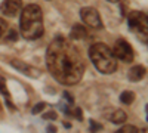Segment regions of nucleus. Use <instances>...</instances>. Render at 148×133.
<instances>
[{
  "instance_id": "423d86ee",
  "label": "nucleus",
  "mask_w": 148,
  "mask_h": 133,
  "mask_svg": "<svg viewBox=\"0 0 148 133\" xmlns=\"http://www.w3.org/2000/svg\"><path fill=\"white\" fill-rule=\"evenodd\" d=\"M80 16H82V21L89 25L90 28H102V21H101V16H99V12H98L95 8H82L80 9Z\"/></svg>"
},
{
  "instance_id": "b1692460",
  "label": "nucleus",
  "mask_w": 148,
  "mask_h": 133,
  "mask_svg": "<svg viewBox=\"0 0 148 133\" xmlns=\"http://www.w3.org/2000/svg\"><path fill=\"white\" fill-rule=\"evenodd\" d=\"M108 2H111V3H117V2H120V0H108Z\"/></svg>"
},
{
  "instance_id": "f03ea898",
  "label": "nucleus",
  "mask_w": 148,
  "mask_h": 133,
  "mask_svg": "<svg viewBox=\"0 0 148 133\" xmlns=\"http://www.w3.org/2000/svg\"><path fill=\"white\" fill-rule=\"evenodd\" d=\"M21 34L27 40H36L43 35V14L42 9L37 5H27L21 9V19H19Z\"/></svg>"
},
{
  "instance_id": "4468645a",
  "label": "nucleus",
  "mask_w": 148,
  "mask_h": 133,
  "mask_svg": "<svg viewBox=\"0 0 148 133\" xmlns=\"http://www.w3.org/2000/svg\"><path fill=\"white\" fill-rule=\"evenodd\" d=\"M116 133H138V129L135 126H123L120 130H117Z\"/></svg>"
},
{
  "instance_id": "1a4fd4ad",
  "label": "nucleus",
  "mask_w": 148,
  "mask_h": 133,
  "mask_svg": "<svg viewBox=\"0 0 148 133\" xmlns=\"http://www.w3.org/2000/svg\"><path fill=\"white\" fill-rule=\"evenodd\" d=\"M145 74H147L145 67H142V65H133L129 70V72H127V77H129L130 81H141L145 77Z\"/></svg>"
},
{
  "instance_id": "dca6fc26",
  "label": "nucleus",
  "mask_w": 148,
  "mask_h": 133,
  "mask_svg": "<svg viewBox=\"0 0 148 133\" xmlns=\"http://www.w3.org/2000/svg\"><path fill=\"white\" fill-rule=\"evenodd\" d=\"M42 117H43L45 120H56V118H58V115H56L55 111H47V113H45Z\"/></svg>"
},
{
  "instance_id": "0eeeda50",
  "label": "nucleus",
  "mask_w": 148,
  "mask_h": 133,
  "mask_svg": "<svg viewBox=\"0 0 148 133\" xmlns=\"http://www.w3.org/2000/svg\"><path fill=\"white\" fill-rule=\"evenodd\" d=\"M22 9V2L21 0H3V3L0 5V12L5 16H16Z\"/></svg>"
},
{
  "instance_id": "39448f33",
  "label": "nucleus",
  "mask_w": 148,
  "mask_h": 133,
  "mask_svg": "<svg viewBox=\"0 0 148 133\" xmlns=\"http://www.w3.org/2000/svg\"><path fill=\"white\" fill-rule=\"evenodd\" d=\"M116 59H120L123 62H132L133 61V49L132 46L125 40V39H119L114 44V50H113Z\"/></svg>"
},
{
  "instance_id": "5701e85b",
  "label": "nucleus",
  "mask_w": 148,
  "mask_h": 133,
  "mask_svg": "<svg viewBox=\"0 0 148 133\" xmlns=\"http://www.w3.org/2000/svg\"><path fill=\"white\" fill-rule=\"evenodd\" d=\"M64 126H65V127H67V129H70V127H71V124H70V123H67V121H65V123H64Z\"/></svg>"
},
{
  "instance_id": "412c9836",
  "label": "nucleus",
  "mask_w": 148,
  "mask_h": 133,
  "mask_svg": "<svg viewBox=\"0 0 148 133\" xmlns=\"http://www.w3.org/2000/svg\"><path fill=\"white\" fill-rule=\"evenodd\" d=\"M74 115L77 117V120H83V111H82V108H77V110L74 111Z\"/></svg>"
},
{
  "instance_id": "9d476101",
  "label": "nucleus",
  "mask_w": 148,
  "mask_h": 133,
  "mask_svg": "<svg viewBox=\"0 0 148 133\" xmlns=\"http://www.w3.org/2000/svg\"><path fill=\"white\" fill-rule=\"evenodd\" d=\"M86 35H88L86 28L82 25V24H76V25L73 27L71 33H70V39L71 40H84Z\"/></svg>"
},
{
  "instance_id": "6ab92c4d",
  "label": "nucleus",
  "mask_w": 148,
  "mask_h": 133,
  "mask_svg": "<svg viewBox=\"0 0 148 133\" xmlns=\"http://www.w3.org/2000/svg\"><path fill=\"white\" fill-rule=\"evenodd\" d=\"M102 126L101 124H98L96 121H93V120H90V130L92 132H98V130H101Z\"/></svg>"
},
{
  "instance_id": "f3484780",
  "label": "nucleus",
  "mask_w": 148,
  "mask_h": 133,
  "mask_svg": "<svg viewBox=\"0 0 148 133\" xmlns=\"http://www.w3.org/2000/svg\"><path fill=\"white\" fill-rule=\"evenodd\" d=\"M8 30V22L5 19L0 18V39H2V35L5 34V31Z\"/></svg>"
},
{
  "instance_id": "20e7f679",
  "label": "nucleus",
  "mask_w": 148,
  "mask_h": 133,
  "mask_svg": "<svg viewBox=\"0 0 148 133\" xmlns=\"http://www.w3.org/2000/svg\"><path fill=\"white\" fill-rule=\"evenodd\" d=\"M127 24H129V28L142 39L147 43V34H148V19L147 15L144 12L139 10H133L127 15Z\"/></svg>"
},
{
  "instance_id": "393cba45",
  "label": "nucleus",
  "mask_w": 148,
  "mask_h": 133,
  "mask_svg": "<svg viewBox=\"0 0 148 133\" xmlns=\"http://www.w3.org/2000/svg\"><path fill=\"white\" fill-rule=\"evenodd\" d=\"M138 133H147V129H142L141 132H138Z\"/></svg>"
},
{
  "instance_id": "6e6552de",
  "label": "nucleus",
  "mask_w": 148,
  "mask_h": 133,
  "mask_svg": "<svg viewBox=\"0 0 148 133\" xmlns=\"http://www.w3.org/2000/svg\"><path fill=\"white\" fill-rule=\"evenodd\" d=\"M10 65L14 67V68H16L18 71L24 72V74H25V76H28V77L37 78V77L40 76V70H37V68L31 67L30 64L22 62V61H19V59H12V61H10Z\"/></svg>"
},
{
  "instance_id": "aec40b11",
  "label": "nucleus",
  "mask_w": 148,
  "mask_h": 133,
  "mask_svg": "<svg viewBox=\"0 0 148 133\" xmlns=\"http://www.w3.org/2000/svg\"><path fill=\"white\" fill-rule=\"evenodd\" d=\"M64 98L67 99V102H68L70 105H73V104H74V98H73V95H70L68 92H64Z\"/></svg>"
},
{
  "instance_id": "7ed1b4c3",
  "label": "nucleus",
  "mask_w": 148,
  "mask_h": 133,
  "mask_svg": "<svg viewBox=\"0 0 148 133\" xmlns=\"http://www.w3.org/2000/svg\"><path fill=\"white\" fill-rule=\"evenodd\" d=\"M89 58L102 74H111L117 68V61L113 50L104 43H95L89 47Z\"/></svg>"
},
{
  "instance_id": "f257e3e1",
  "label": "nucleus",
  "mask_w": 148,
  "mask_h": 133,
  "mask_svg": "<svg viewBox=\"0 0 148 133\" xmlns=\"http://www.w3.org/2000/svg\"><path fill=\"white\" fill-rule=\"evenodd\" d=\"M46 64L53 78L62 84H76L84 72V61L76 46L64 37H56L47 47Z\"/></svg>"
},
{
  "instance_id": "a211bd4d",
  "label": "nucleus",
  "mask_w": 148,
  "mask_h": 133,
  "mask_svg": "<svg viewBox=\"0 0 148 133\" xmlns=\"http://www.w3.org/2000/svg\"><path fill=\"white\" fill-rule=\"evenodd\" d=\"M16 39H18V33H16L15 30H10L9 34H8V40H10V42H16Z\"/></svg>"
},
{
  "instance_id": "4be33fe9",
  "label": "nucleus",
  "mask_w": 148,
  "mask_h": 133,
  "mask_svg": "<svg viewBox=\"0 0 148 133\" xmlns=\"http://www.w3.org/2000/svg\"><path fill=\"white\" fill-rule=\"evenodd\" d=\"M49 132H51V133H55V132H56V127H53V126H49Z\"/></svg>"
},
{
  "instance_id": "2eb2a0df",
  "label": "nucleus",
  "mask_w": 148,
  "mask_h": 133,
  "mask_svg": "<svg viewBox=\"0 0 148 133\" xmlns=\"http://www.w3.org/2000/svg\"><path fill=\"white\" fill-rule=\"evenodd\" d=\"M46 108V104L45 102H39V104H36L34 106H33V110H31V113L36 115V114H40L43 110Z\"/></svg>"
},
{
  "instance_id": "ddd939ff",
  "label": "nucleus",
  "mask_w": 148,
  "mask_h": 133,
  "mask_svg": "<svg viewBox=\"0 0 148 133\" xmlns=\"http://www.w3.org/2000/svg\"><path fill=\"white\" fill-rule=\"evenodd\" d=\"M0 93L5 96V99H10V95H9V90L6 87V81L3 77H0Z\"/></svg>"
},
{
  "instance_id": "9b49d317",
  "label": "nucleus",
  "mask_w": 148,
  "mask_h": 133,
  "mask_svg": "<svg viewBox=\"0 0 148 133\" xmlns=\"http://www.w3.org/2000/svg\"><path fill=\"white\" fill-rule=\"evenodd\" d=\"M108 118H110L114 124H121V123H125V121H126L127 115H126V113L123 111V110H114L113 114H111Z\"/></svg>"
},
{
  "instance_id": "f8f14e48",
  "label": "nucleus",
  "mask_w": 148,
  "mask_h": 133,
  "mask_svg": "<svg viewBox=\"0 0 148 133\" xmlns=\"http://www.w3.org/2000/svg\"><path fill=\"white\" fill-rule=\"evenodd\" d=\"M120 101L125 104V105H130L133 101H135V93L130 92V90H125V92H121L120 95Z\"/></svg>"
}]
</instances>
